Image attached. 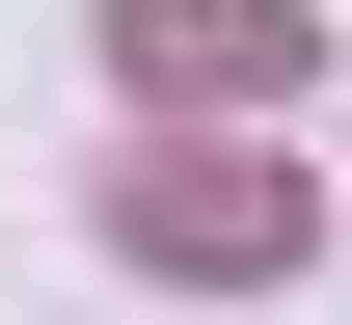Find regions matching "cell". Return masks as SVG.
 Instances as JSON below:
<instances>
[{
  "label": "cell",
  "mask_w": 352,
  "mask_h": 325,
  "mask_svg": "<svg viewBox=\"0 0 352 325\" xmlns=\"http://www.w3.org/2000/svg\"><path fill=\"white\" fill-rule=\"evenodd\" d=\"M109 244L244 298V271H298V190H271V163H135V190H109Z\"/></svg>",
  "instance_id": "6da1fadb"
},
{
  "label": "cell",
  "mask_w": 352,
  "mask_h": 325,
  "mask_svg": "<svg viewBox=\"0 0 352 325\" xmlns=\"http://www.w3.org/2000/svg\"><path fill=\"white\" fill-rule=\"evenodd\" d=\"M109 54H135V82H217V109H271V82H298V0H109Z\"/></svg>",
  "instance_id": "7a4b0ae2"
}]
</instances>
